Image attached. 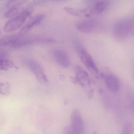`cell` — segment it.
I'll use <instances>...</instances> for the list:
<instances>
[{"label": "cell", "mask_w": 134, "mask_h": 134, "mask_svg": "<svg viewBox=\"0 0 134 134\" xmlns=\"http://www.w3.org/2000/svg\"><path fill=\"white\" fill-rule=\"evenodd\" d=\"M133 20L126 19L117 22L113 29L114 38L119 41H123L133 35Z\"/></svg>", "instance_id": "obj_1"}, {"label": "cell", "mask_w": 134, "mask_h": 134, "mask_svg": "<svg viewBox=\"0 0 134 134\" xmlns=\"http://www.w3.org/2000/svg\"><path fill=\"white\" fill-rule=\"evenodd\" d=\"M73 45L79 58L85 66L92 72L98 74L99 70L94 60L82 43L79 41L76 40L74 41Z\"/></svg>", "instance_id": "obj_2"}, {"label": "cell", "mask_w": 134, "mask_h": 134, "mask_svg": "<svg viewBox=\"0 0 134 134\" xmlns=\"http://www.w3.org/2000/svg\"><path fill=\"white\" fill-rule=\"evenodd\" d=\"M55 42L54 39L46 37H23L19 36L11 47L14 48L19 49L34 44H50L54 43Z\"/></svg>", "instance_id": "obj_3"}, {"label": "cell", "mask_w": 134, "mask_h": 134, "mask_svg": "<svg viewBox=\"0 0 134 134\" xmlns=\"http://www.w3.org/2000/svg\"><path fill=\"white\" fill-rule=\"evenodd\" d=\"M32 9V6L29 5L22 14L10 19L5 25L4 28L5 32L7 33H11L19 29L25 23L27 18L31 14Z\"/></svg>", "instance_id": "obj_4"}, {"label": "cell", "mask_w": 134, "mask_h": 134, "mask_svg": "<svg viewBox=\"0 0 134 134\" xmlns=\"http://www.w3.org/2000/svg\"><path fill=\"white\" fill-rule=\"evenodd\" d=\"M24 63L40 83L43 84L48 83V78L43 68L38 62L34 59L29 58L24 60Z\"/></svg>", "instance_id": "obj_5"}, {"label": "cell", "mask_w": 134, "mask_h": 134, "mask_svg": "<svg viewBox=\"0 0 134 134\" xmlns=\"http://www.w3.org/2000/svg\"><path fill=\"white\" fill-rule=\"evenodd\" d=\"M70 129L73 134H83L84 131V121L79 111L75 109L71 116Z\"/></svg>", "instance_id": "obj_6"}, {"label": "cell", "mask_w": 134, "mask_h": 134, "mask_svg": "<svg viewBox=\"0 0 134 134\" xmlns=\"http://www.w3.org/2000/svg\"><path fill=\"white\" fill-rule=\"evenodd\" d=\"M52 55L56 63L60 66L68 68L71 65V60L67 54L63 50L55 49L52 52Z\"/></svg>", "instance_id": "obj_7"}, {"label": "cell", "mask_w": 134, "mask_h": 134, "mask_svg": "<svg viewBox=\"0 0 134 134\" xmlns=\"http://www.w3.org/2000/svg\"><path fill=\"white\" fill-rule=\"evenodd\" d=\"M106 87L109 90L113 93H116L120 89V83L119 78L110 73L104 74L102 76Z\"/></svg>", "instance_id": "obj_8"}, {"label": "cell", "mask_w": 134, "mask_h": 134, "mask_svg": "<svg viewBox=\"0 0 134 134\" xmlns=\"http://www.w3.org/2000/svg\"><path fill=\"white\" fill-rule=\"evenodd\" d=\"M64 10L72 15L83 18H91L96 15L92 6L83 9H78L69 7H65Z\"/></svg>", "instance_id": "obj_9"}, {"label": "cell", "mask_w": 134, "mask_h": 134, "mask_svg": "<svg viewBox=\"0 0 134 134\" xmlns=\"http://www.w3.org/2000/svg\"><path fill=\"white\" fill-rule=\"evenodd\" d=\"M97 23L94 19H88L79 21L77 23V30L82 33L89 34L93 32L97 27Z\"/></svg>", "instance_id": "obj_10"}, {"label": "cell", "mask_w": 134, "mask_h": 134, "mask_svg": "<svg viewBox=\"0 0 134 134\" xmlns=\"http://www.w3.org/2000/svg\"><path fill=\"white\" fill-rule=\"evenodd\" d=\"M45 16L39 15L33 16L30 19L28 22L23 27L20 31L21 35L25 34L31 30L32 29L39 25L44 19Z\"/></svg>", "instance_id": "obj_11"}, {"label": "cell", "mask_w": 134, "mask_h": 134, "mask_svg": "<svg viewBox=\"0 0 134 134\" xmlns=\"http://www.w3.org/2000/svg\"><path fill=\"white\" fill-rule=\"evenodd\" d=\"M76 80L82 86H85L86 84L89 83V75L87 72L81 66L77 65L74 68Z\"/></svg>", "instance_id": "obj_12"}, {"label": "cell", "mask_w": 134, "mask_h": 134, "mask_svg": "<svg viewBox=\"0 0 134 134\" xmlns=\"http://www.w3.org/2000/svg\"><path fill=\"white\" fill-rule=\"evenodd\" d=\"M110 4V2L109 0H102L98 2L92 7L96 15L104 12L109 8Z\"/></svg>", "instance_id": "obj_13"}, {"label": "cell", "mask_w": 134, "mask_h": 134, "mask_svg": "<svg viewBox=\"0 0 134 134\" xmlns=\"http://www.w3.org/2000/svg\"><path fill=\"white\" fill-rule=\"evenodd\" d=\"M29 6L26 7H23L21 6L9 9V10L6 13L5 17L8 19H12L17 17L22 14Z\"/></svg>", "instance_id": "obj_14"}, {"label": "cell", "mask_w": 134, "mask_h": 134, "mask_svg": "<svg viewBox=\"0 0 134 134\" xmlns=\"http://www.w3.org/2000/svg\"><path fill=\"white\" fill-rule=\"evenodd\" d=\"M19 35H11L0 39V48L3 46H10L13 44Z\"/></svg>", "instance_id": "obj_15"}, {"label": "cell", "mask_w": 134, "mask_h": 134, "mask_svg": "<svg viewBox=\"0 0 134 134\" xmlns=\"http://www.w3.org/2000/svg\"><path fill=\"white\" fill-rule=\"evenodd\" d=\"M14 63L7 59H0V70H8L15 68Z\"/></svg>", "instance_id": "obj_16"}, {"label": "cell", "mask_w": 134, "mask_h": 134, "mask_svg": "<svg viewBox=\"0 0 134 134\" xmlns=\"http://www.w3.org/2000/svg\"><path fill=\"white\" fill-rule=\"evenodd\" d=\"M28 0H9L6 4V7L11 9L15 7L21 6L26 3Z\"/></svg>", "instance_id": "obj_17"}, {"label": "cell", "mask_w": 134, "mask_h": 134, "mask_svg": "<svg viewBox=\"0 0 134 134\" xmlns=\"http://www.w3.org/2000/svg\"><path fill=\"white\" fill-rule=\"evenodd\" d=\"M10 93V84L8 82H0V93L7 95Z\"/></svg>", "instance_id": "obj_18"}, {"label": "cell", "mask_w": 134, "mask_h": 134, "mask_svg": "<svg viewBox=\"0 0 134 134\" xmlns=\"http://www.w3.org/2000/svg\"><path fill=\"white\" fill-rule=\"evenodd\" d=\"M122 134H133L132 126L130 124L127 123L124 124L122 130Z\"/></svg>", "instance_id": "obj_19"}, {"label": "cell", "mask_w": 134, "mask_h": 134, "mask_svg": "<svg viewBox=\"0 0 134 134\" xmlns=\"http://www.w3.org/2000/svg\"><path fill=\"white\" fill-rule=\"evenodd\" d=\"M8 55V53L7 51L2 49L0 50V59H7Z\"/></svg>", "instance_id": "obj_20"}, {"label": "cell", "mask_w": 134, "mask_h": 134, "mask_svg": "<svg viewBox=\"0 0 134 134\" xmlns=\"http://www.w3.org/2000/svg\"><path fill=\"white\" fill-rule=\"evenodd\" d=\"M51 1L52 0H38L35 2V4H37V5L41 4Z\"/></svg>", "instance_id": "obj_21"}, {"label": "cell", "mask_w": 134, "mask_h": 134, "mask_svg": "<svg viewBox=\"0 0 134 134\" xmlns=\"http://www.w3.org/2000/svg\"><path fill=\"white\" fill-rule=\"evenodd\" d=\"M64 134H73L72 132L70 127L68 126L65 128V130L64 131Z\"/></svg>", "instance_id": "obj_22"}, {"label": "cell", "mask_w": 134, "mask_h": 134, "mask_svg": "<svg viewBox=\"0 0 134 134\" xmlns=\"http://www.w3.org/2000/svg\"><path fill=\"white\" fill-rule=\"evenodd\" d=\"M94 1H95V0H87V2H92Z\"/></svg>", "instance_id": "obj_23"}, {"label": "cell", "mask_w": 134, "mask_h": 134, "mask_svg": "<svg viewBox=\"0 0 134 134\" xmlns=\"http://www.w3.org/2000/svg\"><path fill=\"white\" fill-rule=\"evenodd\" d=\"M0 34H1V31H0Z\"/></svg>", "instance_id": "obj_24"}]
</instances>
